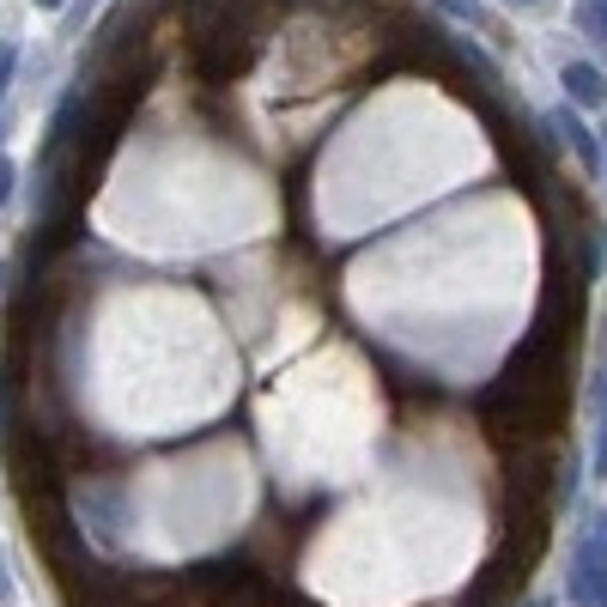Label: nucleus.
Segmentation results:
<instances>
[{
	"instance_id": "obj_1",
	"label": "nucleus",
	"mask_w": 607,
	"mask_h": 607,
	"mask_svg": "<svg viewBox=\"0 0 607 607\" xmlns=\"http://www.w3.org/2000/svg\"><path fill=\"white\" fill-rule=\"evenodd\" d=\"M565 85H571L577 98H601V80L589 68H571V73H565Z\"/></svg>"
}]
</instances>
